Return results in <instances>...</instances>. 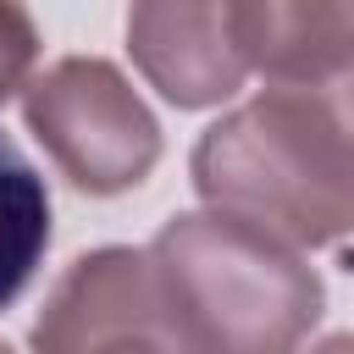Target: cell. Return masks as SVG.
<instances>
[{
    "label": "cell",
    "instance_id": "1",
    "mask_svg": "<svg viewBox=\"0 0 354 354\" xmlns=\"http://www.w3.org/2000/svg\"><path fill=\"white\" fill-rule=\"evenodd\" d=\"M188 177L199 199L293 249H326L354 232V72L321 88H282L216 116Z\"/></svg>",
    "mask_w": 354,
    "mask_h": 354
},
{
    "label": "cell",
    "instance_id": "2",
    "mask_svg": "<svg viewBox=\"0 0 354 354\" xmlns=\"http://www.w3.org/2000/svg\"><path fill=\"white\" fill-rule=\"evenodd\" d=\"M144 260L183 354H299L326 310L293 243L221 210L171 216Z\"/></svg>",
    "mask_w": 354,
    "mask_h": 354
},
{
    "label": "cell",
    "instance_id": "3",
    "mask_svg": "<svg viewBox=\"0 0 354 354\" xmlns=\"http://www.w3.org/2000/svg\"><path fill=\"white\" fill-rule=\"evenodd\" d=\"M22 122L55 171L88 199L133 194L160 160L155 111L122 77V66L100 55H61L55 66L33 72L22 88Z\"/></svg>",
    "mask_w": 354,
    "mask_h": 354
},
{
    "label": "cell",
    "instance_id": "4",
    "mask_svg": "<svg viewBox=\"0 0 354 354\" xmlns=\"http://www.w3.org/2000/svg\"><path fill=\"white\" fill-rule=\"evenodd\" d=\"M28 343L33 354H183L144 249L122 243L77 254L50 282Z\"/></svg>",
    "mask_w": 354,
    "mask_h": 354
},
{
    "label": "cell",
    "instance_id": "5",
    "mask_svg": "<svg viewBox=\"0 0 354 354\" xmlns=\"http://www.w3.org/2000/svg\"><path fill=\"white\" fill-rule=\"evenodd\" d=\"M127 55L166 105H227L249 83L243 0H127Z\"/></svg>",
    "mask_w": 354,
    "mask_h": 354
},
{
    "label": "cell",
    "instance_id": "6",
    "mask_svg": "<svg viewBox=\"0 0 354 354\" xmlns=\"http://www.w3.org/2000/svg\"><path fill=\"white\" fill-rule=\"evenodd\" d=\"M243 50L266 83H337L354 72V0H243Z\"/></svg>",
    "mask_w": 354,
    "mask_h": 354
},
{
    "label": "cell",
    "instance_id": "7",
    "mask_svg": "<svg viewBox=\"0 0 354 354\" xmlns=\"http://www.w3.org/2000/svg\"><path fill=\"white\" fill-rule=\"evenodd\" d=\"M50 249V188L0 127V315L28 293Z\"/></svg>",
    "mask_w": 354,
    "mask_h": 354
},
{
    "label": "cell",
    "instance_id": "8",
    "mask_svg": "<svg viewBox=\"0 0 354 354\" xmlns=\"http://www.w3.org/2000/svg\"><path fill=\"white\" fill-rule=\"evenodd\" d=\"M39 61V28L22 0H0V105L28 88Z\"/></svg>",
    "mask_w": 354,
    "mask_h": 354
},
{
    "label": "cell",
    "instance_id": "9",
    "mask_svg": "<svg viewBox=\"0 0 354 354\" xmlns=\"http://www.w3.org/2000/svg\"><path fill=\"white\" fill-rule=\"evenodd\" d=\"M310 354H354V332H332V337H321Z\"/></svg>",
    "mask_w": 354,
    "mask_h": 354
},
{
    "label": "cell",
    "instance_id": "10",
    "mask_svg": "<svg viewBox=\"0 0 354 354\" xmlns=\"http://www.w3.org/2000/svg\"><path fill=\"white\" fill-rule=\"evenodd\" d=\"M0 354H17V348H11V343H0Z\"/></svg>",
    "mask_w": 354,
    "mask_h": 354
}]
</instances>
